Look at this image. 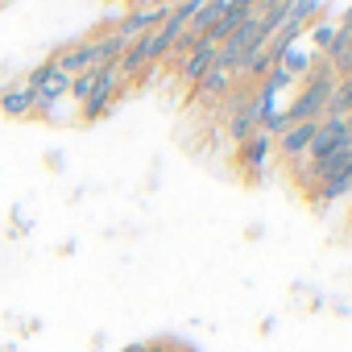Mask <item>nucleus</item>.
Returning <instances> with one entry per match:
<instances>
[{"label":"nucleus","instance_id":"obj_4","mask_svg":"<svg viewBox=\"0 0 352 352\" xmlns=\"http://www.w3.org/2000/svg\"><path fill=\"white\" fill-rule=\"evenodd\" d=\"M315 124L319 120H298V124H286L278 137H274V153L286 162V166H294V162H302L307 157V149H311V137H315Z\"/></svg>","mask_w":352,"mask_h":352},{"label":"nucleus","instance_id":"obj_6","mask_svg":"<svg viewBox=\"0 0 352 352\" xmlns=\"http://www.w3.org/2000/svg\"><path fill=\"white\" fill-rule=\"evenodd\" d=\"M212 67H216V42H208V38H199L179 63H174V71H179V83H187V87H195Z\"/></svg>","mask_w":352,"mask_h":352},{"label":"nucleus","instance_id":"obj_5","mask_svg":"<svg viewBox=\"0 0 352 352\" xmlns=\"http://www.w3.org/2000/svg\"><path fill=\"white\" fill-rule=\"evenodd\" d=\"M54 71H63V75H83V71H96V46H91V38H79V42H67L63 50H54L50 58H46Z\"/></svg>","mask_w":352,"mask_h":352},{"label":"nucleus","instance_id":"obj_17","mask_svg":"<svg viewBox=\"0 0 352 352\" xmlns=\"http://www.w3.org/2000/svg\"><path fill=\"white\" fill-rule=\"evenodd\" d=\"M0 352H17V348H13V344H5V348H0Z\"/></svg>","mask_w":352,"mask_h":352},{"label":"nucleus","instance_id":"obj_18","mask_svg":"<svg viewBox=\"0 0 352 352\" xmlns=\"http://www.w3.org/2000/svg\"><path fill=\"white\" fill-rule=\"evenodd\" d=\"M5 5H9V0H0V9H5Z\"/></svg>","mask_w":352,"mask_h":352},{"label":"nucleus","instance_id":"obj_12","mask_svg":"<svg viewBox=\"0 0 352 352\" xmlns=\"http://www.w3.org/2000/svg\"><path fill=\"white\" fill-rule=\"evenodd\" d=\"M336 38H340V21L319 17V21L311 25V42H315V50H319V54H327V50L336 46Z\"/></svg>","mask_w":352,"mask_h":352},{"label":"nucleus","instance_id":"obj_11","mask_svg":"<svg viewBox=\"0 0 352 352\" xmlns=\"http://www.w3.org/2000/svg\"><path fill=\"white\" fill-rule=\"evenodd\" d=\"M100 75H104V67H96V71H83V75H75V79H71V96H67V100H71L75 108H83V104L91 100V91L100 87Z\"/></svg>","mask_w":352,"mask_h":352},{"label":"nucleus","instance_id":"obj_14","mask_svg":"<svg viewBox=\"0 0 352 352\" xmlns=\"http://www.w3.org/2000/svg\"><path fill=\"white\" fill-rule=\"evenodd\" d=\"M133 5H149V9H174L179 0H133Z\"/></svg>","mask_w":352,"mask_h":352},{"label":"nucleus","instance_id":"obj_19","mask_svg":"<svg viewBox=\"0 0 352 352\" xmlns=\"http://www.w3.org/2000/svg\"><path fill=\"white\" fill-rule=\"evenodd\" d=\"M348 79H352V75H348Z\"/></svg>","mask_w":352,"mask_h":352},{"label":"nucleus","instance_id":"obj_8","mask_svg":"<svg viewBox=\"0 0 352 352\" xmlns=\"http://www.w3.org/2000/svg\"><path fill=\"white\" fill-rule=\"evenodd\" d=\"M232 87H236V75L224 71V67H212V71L191 87V100H195V104H216V100H228Z\"/></svg>","mask_w":352,"mask_h":352},{"label":"nucleus","instance_id":"obj_9","mask_svg":"<svg viewBox=\"0 0 352 352\" xmlns=\"http://www.w3.org/2000/svg\"><path fill=\"white\" fill-rule=\"evenodd\" d=\"M0 112L13 116V120H30L34 116V87L25 79L5 83V87H0Z\"/></svg>","mask_w":352,"mask_h":352},{"label":"nucleus","instance_id":"obj_7","mask_svg":"<svg viewBox=\"0 0 352 352\" xmlns=\"http://www.w3.org/2000/svg\"><path fill=\"white\" fill-rule=\"evenodd\" d=\"M166 13L170 9H149V5H133L120 21H116V30L112 34H120L124 42H137V38H145V34H153L162 21H166Z\"/></svg>","mask_w":352,"mask_h":352},{"label":"nucleus","instance_id":"obj_1","mask_svg":"<svg viewBox=\"0 0 352 352\" xmlns=\"http://www.w3.org/2000/svg\"><path fill=\"white\" fill-rule=\"evenodd\" d=\"M331 87H336L331 67H327V63H315V67H311V75H307V83L298 87V96H294V100H290V108L282 112V116H286V124H298V120H323L327 100H331Z\"/></svg>","mask_w":352,"mask_h":352},{"label":"nucleus","instance_id":"obj_15","mask_svg":"<svg viewBox=\"0 0 352 352\" xmlns=\"http://www.w3.org/2000/svg\"><path fill=\"white\" fill-rule=\"evenodd\" d=\"M340 30H352V5H348V13L340 17Z\"/></svg>","mask_w":352,"mask_h":352},{"label":"nucleus","instance_id":"obj_16","mask_svg":"<svg viewBox=\"0 0 352 352\" xmlns=\"http://www.w3.org/2000/svg\"><path fill=\"white\" fill-rule=\"evenodd\" d=\"M344 133H348V141H352V112L344 116Z\"/></svg>","mask_w":352,"mask_h":352},{"label":"nucleus","instance_id":"obj_2","mask_svg":"<svg viewBox=\"0 0 352 352\" xmlns=\"http://www.w3.org/2000/svg\"><path fill=\"white\" fill-rule=\"evenodd\" d=\"M270 157H274V133H265V129H253V133L236 145V166L245 170L249 183H261Z\"/></svg>","mask_w":352,"mask_h":352},{"label":"nucleus","instance_id":"obj_13","mask_svg":"<svg viewBox=\"0 0 352 352\" xmlns=\"http://www.w3.org/2000/svg\"><path fill=\"white\" fill-rule=\"evenodd\" d=\"M157 352H191V348L179 344V340H157Z\"/></svg>","mask_w":352,"mask_h":352},{"label":"nucleus","instance_id":"obj_3","mask_svg":"<svg viewBox=\"0 0 352 352\" xmlns=\"http://www.w3.org/2000/svg\"><path fill=\"white\" fill-rule=\"evenodd\" d=\"M120 91H124V79H120V71H116V67H104V75H100V87H96V91H91V100L79 108V120H104V116L116 108Z\"/></svg>","mask_w":352,"mask_h":352},{"label":"nucleus","instance_id":"obj_10","mask_svg":"<svg viewBox=\"0 0 352 352\" xmlns=\"http://www.w3.org/2000/svg\"><path fill=\"white\" fill-rule=\"evenodd\" d=\"M311 58H315V54H311V50H302V46L294 42V46H286V50L278 54V63H274V67H278V71H286L290 79H307V75H311Z\"/></svg>","mask_w":352,"mask_h":352}]
</instances>
